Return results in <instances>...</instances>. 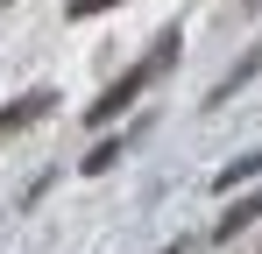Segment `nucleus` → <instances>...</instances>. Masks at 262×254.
<instances>
[{
    "instance_id": "f257e3e1",
    "label": "nucleus",
    "mask_w": 262,
    "mask_h": 254,
    "mask_svg": "<svg viewBox=\"0 0 262 254\" xmlns=\"http://www.w3.org/2000/svg\"><path fill=\"white\" fill-rule=\"evenodd\" d=\"M156 78H163L156 64H135V71H121V78H114V85H106V92H99V99L85 106V127H106V120H121V113H128V106H135V99H142V92H149Z\"/></svg>"
},
{
    "instance_id": "f03ea898",
    "label": "nucleus",
    "mask_w": 262,
    "mask_h": 254,
    "mask_svg": "<svg viewBox=\"0 0 262 254\" xmlns=\"http://www.w3.org/2000/svg\"><path fill=\"white\" fill-rule=\"evenodd\" d=\"M50 106H57L50 92H21V99H7V106H0V141H7V134H21L29 120H43Z\"/></svg>"
},
{
    "instance_id": "7ed1b4c3",
    "label": "nucleus",
    "mask_w": 262,
    "mask_h": 254,
    "mask_svg": "<svg viewBox=\"0 0 262 254\" xmlns=\"http://www.w3.org/2000/svg\"><path fill=\"white\" fill-rule=\"evenodd\" d=\"M255 219H262V191H255V198H241V205H227V212H220V219H213V240H241V233H248Z\"/></svg>"
},
{
    "instance_id": "20e7f679",
    "label": "nucleus",
    "mask_w": 262,
    "mask_h": 254,
    "mask_svg": "<svg viewBox=\"0 0 262 254\" xmlns=\"http://www.w3.org/2000/svg\"><path fill=\"white\" fill-rule=\"evenodd\" d=\"M121 156H128V141H121V134H106V141H92V148H85V176H106V169L121 163Z\"/></svg>"
},
{
    "instance_id": "39448f33",
    "label": "nucleus",
    "mask_w": 262,
    "mask_h": 254,
    "mask_svg": "<svg viewBox=\"0 0 262 254\" xmlns=\"http://www.w3.org/2000/svg\"><path fill=\"white\" fill-rule=\"evenodd\" d=\"M255 71H262V57H241V64H234V71H227V78L213 85V106H227V99H234V92H241V85L255 78Z\"/></svg>"
},
{
    "instance_id": "423d86ee",
    "label": "nucleus",
    "mask_w": 262,
    "mask_h": 254,
    "mask_svg": "<svg viewBox=\"0 0 262 254\" xmlns=\"http://www.w3.org/2000/svg\"><path fill=\"white\" fill-rule=\"evenodd\" d=\"M177 49H184V36H177V29H163V36H156V57H149V64H156V71H170V64H177Z\"/></svg>"
},
{
    "instance_id": "0eeeda50",
    "label": "nucleus",
    "mask_w": 262,
    "mask_h": 254,
    "mask_svg": "<svg viewBox=\"0 0 262 254\" xmlns=\"http://www.w3.org/2000/svg\"><path fill=\"white\" fill-rule=\"evenodd\" d=\"M255 163H262V156H234V163L220 169V191H227V184H248V176H255Z\"/></svg>"
},
{
    "instance_id": "6e6552de",
    "label": "nucleus",
    "mask_w": 262,
    "mask_h": 254,
    "mask_svg": "<svg viewBox=\"0 0 262 254\" xmlns=\"http://www.w3.org/2000/svg\"><path fill=\"white\" fill-rule=\"evenodd\" d=\"M106 7H121V0H64V14H71V21H85V14H106Z\"/></svg>"
},
{
    "instance_id": "1a4fd4ad",
    "label": "nucleus",
    "mask_w": 262,
    "mask_h": 254,
    "mask_svg": "<svg viewBox=\"0 0 262 254\" xmlns=\"http://www.w3.org/2000/svg\"><path fill=\"white\" fill-rule=\"evenodd\" d=\"M241 7H262V0H241Z\"/></svg>"
},
{
    "instance_id": "9d476101",
    "label": "nucleus",
    "mask_w": 262,
    "mask_h": 254,
    "mask_svg": "<svg viewBox=\"0 0 262 254\" xmlns=\"http://www.w3.org/2000/svg\"><path fill=\"white\" fill-rule=\"evenodd\" d=\"M163 254H184V247H163Z\"/></svg>"
}]
</instances>
